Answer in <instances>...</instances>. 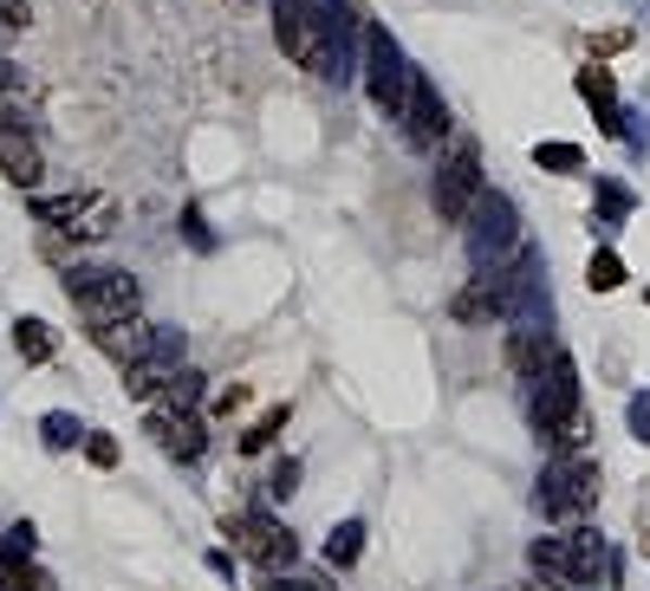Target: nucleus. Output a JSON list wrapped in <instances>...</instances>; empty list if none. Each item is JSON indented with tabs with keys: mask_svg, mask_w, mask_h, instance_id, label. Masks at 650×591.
I'll return each mask as SVG.
<instances>
[{
	"mask_svg": "<svg viewBox=\"0 0 650 591\" xmlns=\"http://www.w3.org/2000/svg\"><path fill=\"white\" fill-rule=\"evenodd\" d=\"M534 163H540V169H579V163H586V150H579V143H540V150H534Z\"/></svg>",
	"mask_w": 650,
	"mask_h": 591,
	"instance_id": "25",
	"label": "nucleus"
},
{
	"mask_svg": "<svg viewBox=\"0 0 650 591\" xmlns=\"http://www.w3.org/2000/svg\"><path fill=\"white\" fill-rule=\"evenodd\" d=\"M65 234H72V241H104V234H117V202H111V195H91Z\"/></svg>",
	"mask_w": 650,
	"mask_h": 591,
	"instance_id": "17",
	"label": "nucleus"
},
{
	"mask_svg": "<svg viewBox=\"0 0 650 591\" xmlns=\"http://www.w3.org/2000/svg\"><path fill=\"white\" fill-rule=\"evenodd\" d=\"M0 591H39V573H33V527H7L0 534Z\"/></svg>",
	"mask_w": 650,
	"mask_h": 591,
	"instance_id": "13",
	"label": "nucleus"
},
{
	"mask_svg": "<svg viewBox=\"0 0 650 591\" xmlns=\"http://www.w3.org/2000/svg\"><path fill=\"white\" fill-rule=\"evenodd\" d=\"M293 481H299V462H280L273 468V494H293Z\"/></svg>",
	"mask_w": 650,
	"mask_h": 591,
	"instance_id": "31",
	"label": "nucleus"
},
{
	"mask_svg": "<svg viewBox=\"0 0 650 591\" xmlns=\"http://www.w3.org/2000/svg\"><path fill=\"white\" fill-rule=\"evenodd\" d=\"M260 591H332L326 579H293V573H267V586Z\"/></svg>",
	"mask_w": 650,
	"mask_h": 591,
	"instance_id": "27",
	"label": "nucleus"
},
{
	"mask_svg": "<svg viewBox=\"0 0 650 591\" xmlns=\"http://www.w3.org/2000/svg\"><path fill=\"white\" fill-rule=\"evenodd\" d=\"M599 501V462L592 455H579L573 449V462H560V468H547L540 475V514H586Z\"/></svg>",
	"mask_w": 650,
	"mask_h": 591,
	"instance_id": "6",
	"label": "nucleus"
},
{
	"mask_svg": "<svg viewBox=\"0 0 650 591\" xmlns=\"http://www.w3.org/2000/svg\"><path fill=\"white\" fill-rule=\"evenodd\" d=\"M241 403H247V384H234V390H221V397H215V410H221V416H234Z\"/></svg>",
	"mask_w": 650,
	"mask_h": 591,
	"instance_id": "30",
	"label": "nucleus"
},
{
	"mask_svg": "<svg viewBox=\"0 0 650 591\" xmlns=\"http://www.w3.org/2000/svg\"><path fill=\"white\" fill-rule=\"evenodd\" d=\"M547 364H553V345H547V332H534V325H514V332H508V371H514V377H547Z\"/></svg>",
	"mask_w": 650,
	"mask_h": 591,
	"instance_id": "16",
	"label": "nucleus"
},
{
	"mask_svg": "<svg viewBox=\"0 0 650 591\" xmlns=\"http://www.w3.org/2000/svg\"><path fill=\"white\" fill-rule=\"evenodd\" d=\"M39 436H46V449H72V442H78L85 429H78V423H72L65 410H52V416H39Z\"/></svg>",
	"mask_w": 650,
	"mask_h": 591,
	"instance_id": "24",
	"label": "nucleus"
},
{
	"mask_svg": "<svg viewBox=\"0 0 650 591\" xmlns=\"http://www.w3.org/2000/svg\"><path fill=\"white\" fill-rule=\"evenodd\" d=\"M91 345H98L111 364H137V358H150V351L163 345V332H156V325H143L137 312H124V319H104V325H91Z\"/></svg>",
	"mask_w": 650,
	"mask_h": 591,
	"instance_id": "11",
	"label": "nucleus"
},
{
	"mask_svg": "<svg viewBox=\"0 0 650 591\" xmlns=\"http://www.w3.org/2000/svg\"><path fill=\"white\" fill-rule=\"evenodd\" d=\"M358 553H365V527H358V521L332 527V540H326V560H332V566H358Z\"/></svg>",
	"mask_w": 650,
	"mask_h": 591,
	"instance_id": "21",
	"label": "nucleus"
},
{
	"mask_svg": "<svg viewBox=\"0 0 650 591\" xmlns=\"http://www.w3.org/2000/svg\"><path fill=\"white\" fill-rule=\"evenodd\" d=\"M228 540H234V553H241L247 566H260V573H293V560H299V540H293L273 514H241V521H228Z\"/></svg>",
	"mask_w": 650,
	"mask_h": 591,
	"instance_id": "4",
	"label": "nucleus"
},
{
	"mask_svg": "<svg viewBox=\"0 0 650 591\" xmlns=\"http://www.w3.org/2000/svg\"><path fill=\"white\" fill-rule=\"evenodd\" d=\"M39 143L26 137V130H0V176L13 182V189H39Z\"/></svg>",
	"mask_w": 650,
	"mask_h": 591,
	"instance_id": "14",
	"label": "nucleus"
},
{
	"mask_svg": "<svg viewBox=\"0 0 650 591\" xmlns=\"http://www.w3.org/2000/svg\"><path fill=\"white\" fill-rule=\"evenodd\" d=\"M169 377H176V358L156 345L150 358H137V364H124V390L137 397V403H156L163 390H169Z\"/></svg>",
	"mask_w": 650,
	"mask_h": 591,
	"instance_id": "15",
	"label": "nucleus"
},
{
	"mask_svg": "<svg viewBox=\"0 0 650 591\" xmlns=\"http://www.w3.org/2000/svg\"><path fill=\"white\" fill-rule=\"evenodd\" d=\"M20 124H26V91L0 85V130H20Z\"/></svg>",
	"mask_w": 650,
	"mask_h": 591,
	"instance_id": "26",
	"label": "nucleus"
},
{
	"mask_svg": "<svg viewBox=\"0 0 650 591\" xmlns=\"http://www.w3.org/2000/svg\"><path fill=\"white\" fill-rule=\"evenodd\" d=\"M143 429L156 436V449H163L169 462H195V455L208 449V423H202V416H189V410H156V403H150Z\"/></svg>",
	"mask_w": 650,
	"mask_h": 591,
	"instance_id": "10",
	"label": "nucleus"
},
{
	"mask_svg": "<svg viewBox=\"0 0 650 591\" xmlns=\"http://www.w3.org/2000/svg\"><path fill=\"white\" fill-rule=\"evenodd\" d=\"M65 293H72V306H78L91 325L137 312V280L117 273V267H72V273H65Z\"/></svg>",
	"mask_w": 650,
	"mask_h": 591,
	"instance_id": "2",
	"label": "nucleus"
},
{
	"mask_svg": "<svg viewBox=\"0 0 650 591\" xmlns=\"http://www.w3.org/2000/svg\"><path fill=\"white\" fill-rule=\"evenodd\" d=\"M0 20H7V26H13V33H20V26H26V20H33V0H0Z\"/></svg>",
	"mask_w": 650,
	"mask_h": 591,
	"instance_id": "29",
	"label": "nucleus"
},
{
	"mask_svg": "<svg viewBox=\"0 0 650 591\" xmlns=\"http://www.w3.org/2000/svg\"><path fill=\"white\" fill-rule=\"evenodd\" d=\"M586 286H592V293H619V286H625V260H619L612 247H599L592 267H586Z\"/></svg>",
	"mask_w": 650,
	"mask_h": 591,
	"instance_id": "20",
	"label": "nucleus"
},
{
	"mask_svg": "<svg viewBox=\"0 0 650 591\" xmlns=\"http://www.w3.org/2000/svg\"><path fill=\"white\" fill-rule=\"evenodd\" d=\"M462 228H469V247H475V260H482V267L521 247V234H514V208H508L501 195H488V189L475 195V208H469V221H462Z\"/></svg>",
	"mask_w": 650,
	"mask_h": 591,
	"instance_id": "8",
	"label": "nucleus"
},
{
	"mask_svg": "<svg viewBox=\"0 0 650 591\" xmlns=\"http://www.w3.org/2000/svg\"><path fill=\"white\" fill-rule=\"evenodd\" d=\"M475 195H482V150L462 137V143L449 150V163L436 169V215H443L449 228H462L469 208H475Z\"/></svg>",
	"mask_w": 650,
	"mask_h": 591,
	"instance_id": "5",
	"label": "nucleus"
},
{
	"mask_svg": "<svg viewBox=\"0 0 650 591\" xmlns=\"http://www.w3.org/2000/svg\"><path fill=\"white\" fill-rule=\"evenodd\" d=\"M579 91L606 111V130H619V91H612V72H579Z\"/></svg>",
	"mask_w": 650,
	"mask_h": 591,
	"instance_id": "19",
	"label": "nucleus"
},
{
	"mask_svg": "<svg viewBox=\"0 0 650 591\" xmlns=\"http://www.w3.org/2000/svg\"><path fill=\"white\" fill-rule=\"evenodd\" d=\"M508 299H514V280H508V273H488V280H475L469 293H456V306H449V312H456L462 325H482V319H501V312H508Z\"/></svg>",
	"mask_w": 650,
	"mask_h": 591,
	"instance_id": "12",
	"label": "nucleus"
},
{
	"mask_svg": "<svg viewBox=\"0 0 650 591\" xmlns=\"http://www.w3.org/2000/svg\"><path fill=\"white\" fill-rule=\"evenodd\" d=\"M632 429H638V442H650V403H632Z\"/></svg>",
	"mask_w": 650,
	"mask_h": 591,
	"instance_id": "32",
	"label": "nucleus"
},
{
	"mask_svg": "<svg viewBox=\"0 0 650 591\" xmlns=\"http://www.w3.org/2000/svg\"><path fill=\"white\" fill-rule=\"evenodd\" d=\"M13 351H20L26 364H46V358L59 351V338H52L46 319H13Z\"/></svg>",
	"mask_w": 650,
	"mask_h": 591,
	"instance_id": "18",
	"label": "nucleus"
},
{
	"mask_svg": "<svg viewBox=\"0 0 650 591\" xmlns=\"http://www.w3.org/2000/svg\"><path fill=\"white\" fill-rule=\"evenodd\" d=\"M365 91L384 117H404V104H410V65L384 26H365Z\"/></svg>",
	"mask_w": 650,
	"mask_h": 591,
	"instance_id": "3",
	"label": "nucleus"
},
{
	"mask_svg": "<svg viewBox=\"0 0 650 591\" xmlns=\"http://www.w3.org/2000/svg\"><path fill=\"white\" fill-rule=\"evenodd\" d=\"M404 143L410 150H436L443 137H449V104H443V91L423 78V72H410V104H404Z\"/></svg>",
	"mask_w": 650,
	"mask_h": 591,
	"instance_id": "9",
	"label": "nucleus"
},
{
	"mask_svg": "<svg viewBox=\"0 0 650 591\" xmlns=\"http://www.w3.org/2000/svg\"><path fill=\"white\" fill-rule=\"evenodd\" d=\"M195 397H202V377H195V371H176L169 390L156 397V410H195Z\"/></svg>",
	"mask_w": 650,
	"mask_h": 591,
	"instance_id": "22",
	"label": "nucleus"
},
{
	"mask_svg": "<svg viewBox=\"0 0 650 591\" xmlns=\"http://www.w3.org/2000/svg\"><path fill=\"white\" fill-rule=\"evenodd\" d=\"M534 566L553 573V579H566V586H592L599 566H606V547H599V534H560V540L534 547Z\"/></svg>",
	"mask_w": 650,
	"mask_h": 591,
	"instance_id": "7",
	"label": "nucleus"
},
{
	"mask_svg": "<svg viewBox=\"0 0 650 591\" xmlns=\"http://www.w3.org/2000/svg\"><path fill=\"white\" fill-rule=\"evenodd\" d=\"M280 429H286V403H273V410H267V416H260V423H254V429L241 436V449H247V455H260V449H267V442H273Z\"/></svg>",
	"mask_w": 650,
	"mask_h": 591,
	"instance_id": "23",
	"label": "nucleus"
},
{
	"mask_svg": "<svg viewBox=\"0 0 650 591\" xmlns=\"http://www.w3.org/2000/svg\"><path fill=\"white\" fill-rule=\"evenodd\" d=\"M273 39L280 52L313 72V78H332L339 72V46H332V20L319 0H273Z\"/></svg>",
	"mask_w": 650,
	"mask_h": 591,
	"instance_id": "1",
	"label": "nucleus"
},
{
	"mask_svg": "<svg viewBox=\"0 0 650 591\" xmlns=\"http://www.w3.org/2000/svg\"><path fill=\"white\" fill-rule=\"evenodd\" d=\"M85 455H91L98 468H117V442H111V436H98V429L85 436Z\"/></svg>",
	"mask_w": 650,
	"mask_h": 591,
	"instance_id": "28",
	"label": "nucleus"
}]
</instances>
